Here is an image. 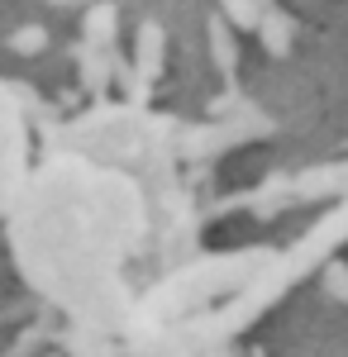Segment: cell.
I'll return each mask as SVG.
<instances>
[{"mask_svg":"<svg viewBox=\"0 0 348 357\" xmlns=\"http://www.w3.org/2000/svg\"><path fill=\"white\" fill-rule=\"evenodd\" d=\"M258 33H263V48H268V53H277V57H287L291 53V24H287V15H282V10H268V5H263V15H258Z\"/></svg>","mask_w":348,"mask_h":357,"instance_id":"2","label":"cell"},{"mask_svg":"<svg viewBox=\"0 0 348 357\" xmlns=\"http://www.w3.org/2000/svg\"><path fill=\"white\" fill-rule=\"evenodd\" d=\"M210 48H215V62H219V72H234V67H239V48H234V38H229L224 20H215V24H210Z\"/></svg>","mask_w":348,"mask_h":357,"instance_id":"4","label":"cell"},{"mask_svg":"<svg viewBox=\"0 0 348 357\" xmlns=\"http://www.w3.org/2000/svg\"><path fill=\"white\" fill-rule=\"evenodd\" d=\"M320 186H344V167H329V172H305V176L296 181V191H300V195H320Z\"/></svg>","mask_w":348,"mask_h":357,"instance_id":"7","label":"cell"},{"mask_svg":"<svg viewBox=\"0 0 348 357\" xmlns=\"http://www.w3.org/2000/svg\"><path fill=\"white\" fill-rule=\"evenodd\" d=\"M162 72V29L158 24H143L138 29V77L153 82Z\"/></svg>","mask_w":348,"mask_h":357,"instance_id":"3","label":"cell"},{"mask_svg":"<svg viewBox=\"0 0 348 357\" xmlns=\"http://www.w3.org/2000/svg\"><path fill=\"white\" fill-rule=\"evenodd\" d=\"M115 24H119V10L110 5V0H96L91 10H86V43L91 48H110L115 43Z\"/></svg>","mask_w":348,"mask_h":357,"instance_id":"1","label":"cell"},{"mask_svg":"<svg viewBox=\"0 0 348 357\" xmlns=\"http://www.w3.org/2000/svg\"><path fill=\"white\" fill-rule=\"evenodd\" d=\"M324 291H329L334 301H348V267L339 262V257L324 262Z\"/></svg>","mask_w":348,"mask_h":357,"instance_id":"8","label":"cell"},{"mask_svg":"<svg viewBox=\"0 0 348 357\" xmlns=\"http://www.w3.org/2000/svg\"><path fill=\"white\" fill-rule=\"evenodd\" d=\"M219 5H224V20H234V29H253L268 0H219Z\"/></svg>","mask_w":348,"mask_h":357,"instance_id":"5","label":"cell"},{"mask_svg":"<svg viewBox=\"0 0 348 357\" xmlns=\"http://www.w3.org/2000/svg\"><path fill=\"white\" fill-rule=\"evenodd\" d=\"M48 5H62V10H67V5H81V0H48Z\"/></svg>","mask_w":348,"mask_h":357,"instance_id":"9","label":"cell"},{"mask_svg":"<svg viewBox=\"0 0 348 357\" xmlns=\"http://www.w3.org/2000/svg\"><path fill=\"white\" fill-rule=\"evenodd\" d=\"M10 48H15V53H24V57L43 53V48H48V29H38V24H24V29H15V38H10Z\"/></svg>","mask_w":348,"mask_h":357,"instance_id":"6","label":"cell"}]
</instances>
